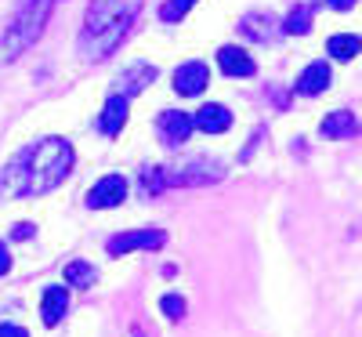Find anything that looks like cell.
I'll return each instance as SVG.
<instances>
[{"label": "cell", "mask_w": 362, "mask_h": 337, "mask_svg": "<svg viewBox=\"0 0 362 337\" xmlns=\"http://www.w3.org/2000/svg\"><path fill=\"white\" fill-rule=\"evenodd\" d=\"M192 4H196V0H167V4L160 8V18H163V22H177Z\"/></svg>", "instance_id": "obj_20"}, {"label": "cell", "mask_w": 362, "mask_h": 337, "mask_svg": "<svg viewBox=\"0 0 362 337\" xmlns=\"http://www.w3.org/2000/svg\"><path fill=\"white\" fill-rule=\"evenodd\" d=\"M141 189L148 193V196H160L167 185H163V167H145L141 171Z\"/></svg>", "instance_id": "obj_19"}, {"label": "cell", "mask_w": 362, "mask_h": 337, "mask_svg": "<svg viewBox=\"0 0 362 337\" xmlns=\"http://www.w3.org/2000/svg\"><path fill=\"white\" fill-rule=\"evenodd\" d=\"M156 131H160L163 145H181V142H189V135H192V116H185L181 109H167L156 120Z\"/></svg>", "instance_id": "obj_7"}, {"label": "cell", "mask_w": 362, "mask_h": 337, "mask_svg": "<svg viewBox=\"0 0 362 337\" xmlns=\"http://www.w3.org/2000/svg\"><path fill=\"white\" fill-rule=\"evenodd\" d=\"M44 18H47V4H44V0H33V4H25V8L15 15V22L8 25V33L0 37V58H15V55H22L29 44L40 37Z\"/></svg>", "instance_id": "obj_3"}, {"label": "cell", "mask_w": 362, "mask_h": 337, "mask_svg": "<svg viewBox=\"0 0 362 337\" xmlns=\"http://www.w3.org/2000/svg\"><path fill=\"white\" fill-rule=\"evenodd\" d=\"M218 66L225 69V76H254L257 73L254 58L243 47H221L218 51Z\"/></svg>", "instance_id": "obj_11"}, {"label": "cell", "mask_w": 362, "mask_h": 337, "mask_svg": "<svg viewBox=\"0 0 362 337\" xmlns=\"http://www.w3.org/2000/svg\"><path fill=\"white\" fill-rule=\"evenodd\" d=\"M124 200H127V178H119V174H105L98 185L87 193L90 210H109V207H119Z\"/></svg>", "instance_id": "obj_6"}, {"label": "cell", "mask_w": 362, "mask_h": 337, "mask_svg": "<svg viewBox=\"0 0 362 337\" xmlns=\"http://www.w3.org/2000/svg\"><path fill=\"white\" fill-rule=\"evenodd\" d=\"M66 280H69L73 287H87L90 280H95V268H90L87 261H69V265H66Z\"/></svg>", "instance_id": "obj_18"}, {"label": "cell", "mask_w": 362, "mask_h": 337, "mask_svg": "<svg viewBox=\"0 0 362 337\" xmlns=\"http://www.w3.org/2000/svg\"><path fill=\"white\" fill-rule=\"evenodd\" d=\"M283 29L290 37H305L308 29H312V8H305V4H297L290 15H286V22H283Z\"/></svg>", "instance_id": "obj_15"}, {"label": "cell", "mask_w": 362, "mask_h": 337, "mask_svg": "<svg viewBox=\"0 0 362 337\" xmlns=\"http://www.w3.org/2000/svg\"><path fill=\"white\" fill-rule=\"evenodd\" d=\"M0 337H29L22 326H15V323H4V326H0Z\"/></svg>", "instance_id": "obj_23"}, {"label": "cell", "mask_w": 362, "mask_h": 337, "mask_svg": "<svg viewBox=\"0 0 362 337\" xmlns=\"http://www.w3.org/2000/svg\"><path fill=\"white\" fill-rule=\"evenodd\" d=\"M167 243V232L160 229H134V232H119L109 239V254L119 258V254H131V251H160Z\"/></svg>", "instance_id": "obj_5"}, {"label": "cell", "mask_w": 362, "mask_h": 337, "mask_svg": "<svg viewBox=\"0 0 362 337\" xmlns=\"http://www.w3.org/2000/svg\"><path fill=\"white\" fill-rule=\"evenodd\" d=\"M206 80H210V73H206L203 62H185V66H177V73H174V91L185 95V98H192V95H199V91L206 87Z\"/></svg>", "instance_id": "obj_8"}, {"label": "cell", "mask_w": 362, "mask_h": 337, "mask_svg": "<svg viewBox=\"0 0 362 337\" xmlns=\"http://www.w3.org/2000/svg\"><path fill=\"white\" fill-rule=\"evenodd\" d=\"M326 87H329V66H322V62H312L293 84L297 95H322Z\"/></svg>", "instance_id": "obj_13"}, {"label": "cell", "mask_w": 362, "mask_h": 337, "mask_svg": "<svg viewBox=\"0 0 362 337\" xmlns=\"http://www.w3.org/2000/svg\"><path fill=\"white\" fill-rule=\"evenodd\" d=\"M73 171V145L66 138H44L33 149L0 171V196H29V193H51L58 189Z\"/></svg>", "instance_id": "obj_1"}, {"label": "cell", "mask_w": 362, "mask_h": 337, "mask_svg": "<svg viewBox=\"0 0 362 337\" xmlns=\"http://www.w3.org/2000/svg\"><path fill=\"white\" fill-rule=\"evenodd\" d=\"M141 11V0H90L87 18H83V37L80 47L87 58H109L119 40L131 33V25Z\"/></svg>", "instance_id": "obj_2"}, {"label": "cell", "mask_w": 362, "mask_h": 337, "mask_svg": "<svg viewBox=\"0 0 362 337\" xmlns=\"http://www.w3.org/2000/svg\"><path fill=\"white\" fill-rule=\"evenodd\" d=\"M160 309H163V316H167V319H181V316H185V301L174 297V294H167V297L160 301Z\"/></svg>", "instance_id": "obj_21"}, {"label": "cell", "mask_w": 362, "mask_h": 337, "mask_svg": "<svg viewBox=\"0 0 362 337\" xmlns=\"http://www.w3.org/2000/svg\"><path fill=\"white\" fill-rule=\"evenodd\" d=\"M355 131H358V120H355L348 109L329 113V116L322 120V135H326V138H355Z\"/></svg>", "instance_id": "obj_14"}, {"label": "cell", "mask_w": 362, "mask_h": 337, "mask_svg": "<svg viewBox=\"0 0 362 337\" xmlns=\"http://www.w3.org/2000/svg\"><path fill=\"white\" fill-rule=\"evenodd\" d=\"M225 167L218 160H185L170 171H163V185H206V181H221Z\"/></svg>", "instance_id": "obj_4"}, {"label": "cell", "mask_w": 362, "mask_h": 337, "mask_svg": "<svg viewBox=\"0 0 362 337\" xmlns=\"http://www.w3.org/2000/svg\"><path fill=\"white\" fill-rule=\"evenodd\" d=\"M66 309H69L66 287H51V290L44 294V301H40V319H44L47 326H58V323H62V316H66Z\"/></svg>", "instance_id": "obj_12"}, {"label": "cell", "mask_w": 362, "mask_h": 337, "mask_svg": "<svg viewBox=\"0 0 362 337\" xmlns=\"http://www.w3.org/2000/svg\"><path fill=\"white\" fill-rule=\"evenodd\" d=\"M11 268V254H8V247H4V243H0V275H4Z\"/></svg>", "instance_id": "obj_24"}, {"label": "cell", "mask_w": 362, "mask_h": 337, "mask_svg": "<svg viewBox=\"0 0 362 337\" xmlns=\"http://www.w3.org/2000/svg\"><path fill=\"white\" fill-rule=\"evenodd\" d=\"M192 127H199L203 135H225L232 127V113L225 105H199Z\"/></svg>", "instance_id": "obj_10"}, {"label": "cell", "mask_w": 362, "mask_h": 337, "mask_svg": "<svg viewBox=\"0 0 362 337\" xmlns=\"http://www.w3.org/2000/svg\"><path fill=\"white\" fill-rule=\"evenodd\" d=\"M153 76H156L153 66H134L127 73V80H124V95H134V91H141L145 84H153Z\"/></svg>", "instance_id": "obj_17"}, {"label": "cell", "mask_w": 362, "mask_h": 337, "mask_svg": "<svg viewBox=\"0 0 362 337\" xmlns=\"http://www.w3.org/2000/svg\"><path fill=\"white\" fill-rule=\"evenodd\" d=\"M329 55H334L337 62H348V58H355V55H358V37H355V33L329 37Z\"/></svg>", "instance_id": "obj_16"}, {"label": "cell", "mask_w": 362, "mask_h": 337, "mask_svg": "<svg viewBox=\"0 0 362 337\" xmlns=\"http://www.w3.org/2000/svg\"><path fill=\"white\" fill-rule=\"evenodd\" d=\"M315 4H322V8H334V11H351L358 0H315Z\"/></svg>", "instance_id": "obj_22"}, {"label": "cell", "mask_w": 362, "mask_h": 337, "mask_svg": "<svg viewBox=\"0 0 362 337\" xmlns=\"http://www.w3.org/2000/svg\"><path fill=\"white\" fill-rule=\"evenodd\" d=\"M127 113H131V105H127V95H112L109 102H105V109H102V116H98V131L102 135H119L124 131V124H127Z\"/></svg>", "instance_id": "obj_9"}]
</instances>
